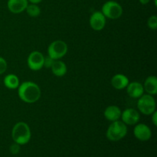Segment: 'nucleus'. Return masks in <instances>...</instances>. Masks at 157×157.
I'll use <instances>...</instances> for the list:
<instances>
[{"mask_svg": "<svg viewBox=\"0 0 157 157\" xmlns=\"http://www.w3.org/2000/svg\"><path fill=\"white\" fill-rule=\"evenodd\" d=\"M18 94L22 101L33 104L40 99L41 93L38 84L32 81H25L18 86Z\"/></svg>", "mask_w": 157, "mask_h": 157, "instance_id": "f257e3e1", "label": "nucleus"}, {"mask_svg": "<svg viewBox=\"0 0 157 157\" xmlns=\"http://www.w3.org/2000/svg\"><path fill=\"white\" fill-rule=\"evenodd\" d=\"M12 136L15 143L20 146L25 145L30 141L32 136L30 127L26 123L18 122L12 128Z\"/></svg>", "mask_w": 157, "mask_h": 157, "instance_id": "f03ea898", "label": "nucleus"}, {"mask_svg": "<svg viewBox=\"0 0 157 157\" xmlns=\"http://www.w3.org/2000/svg\"><path fill=\"white\" fill-rule=\"evenodd\" d=\"M127 127L124 122L120 121H113L109 126L106 133L107 138L110 141L116 142L122 140L127 134Z\"/></svg>", "mask_w": 157, "mask_h": 157, "instance_id": "7ed1b4c3", "label": "nucleus"}, {"mask_svg": "<svg viewBox=\"0 0 157 157\" xmlns=\"http://www.w3.org/2000/svg\"><path fill=\"white\" fill-rule=\"evenodd\" d=\"M101 12L104 14L106 18L110 19H117L121 18L123 14V8L117 2L110 0L103 5Z\"/></svg>", "mask_w": 157, "mask_h": 157, "instance_id": "20e7f679", "label": "nucleus"}, {"mask_svg": "<svg viewBox=\"0 0 157 157\" xmlns=\"http://www.w3.org/2000/svg\"><path fill=\"white\" fill-rule=\"evenodd\" d=\"M137 108L144 115H151L154 111H156V101L153 95L143 94L140 98H138Z\"/></svg>", "mask_w": 157, "mask_h": 157, "instance_id": "39448f33", "label": "nucleus"}, {"mask_svg": "<svg viewBox=\"0 0 157 157\" xmlns=\"http://www.w3.org/2000/svg\"><path fill=\"white\" fill-rule=\"evenodd\" d=\"M67 52V45L61 40H56L51 43L48 48V56L54 60H58L63 58Z\"/></svg>", "mask_w": 157, "mask_h": 157, "instance_id": "423d86ee", "label": "nucleus"}, {"mask_svg": "<svg viewBox=\"0 0 157 157\" xmlns=\"http://www.w3.org/2000/svg\"><path fill=\"white\" fill-rule=\"evenodd\" d=\"M44 56L38 51L31 52L27 59L28 66L32 71H39L43 67Z\"/></svg>", "mask_w": 157, "mask_h": 157, "instance_id": "0eeeda50", "label": "nucleus"}, {"mask_svg": "<svg viewBox=\"0 0 157 157\" xmlns=\"http://www.w3.org/2000/svg\"><path fill=\"white\" fill-rule=\"evenodd\" d=\"M89 22L93 30L101 31L105 27L106 17L101 11H96L90 15Z\"/></svg>", "mask_w": 157, "mask_h": 157, "instance_id": "6e6552de", "label": "nucleus"}, {"mask_svg": "<svg viewBox=\"0 0 157 157\" xmlns=\"http://www.w3.org/2000/svg\"><path fill=\"white\" fill-rule=\"evenodd\" d=\"M121 120L126 125H134L140 121V113L136 109L127 108L121 113Z\"/></svg>", "mask_w": 157, "mask_h": 157, "instance_id": "1a4fd4ad", "label": "nucleus"}, {"mask_svg": "<svg viewBox=\"0 0 157 157\" xmlns=\"http://www.w3.org/2000/svg\"><path fill=\"white\" fill-rule=\"evenodd\" d=\"M135 137L140 141H148L152 136V131L150 127L144 124H138L133 129Z\"/></svg>", "mask_w": 157, "mask_h": 157, "instance_id": "9d476101", "label": "nucleus"}, {"mask_svg": "<svg viewBox=\"0 0 157 157\" xmlns=\"http://www.w3.org/2000/svg\"><path fill=\"white\" fill-rule=\"evenodd\" d=\"M28 5V0H8L7 2L8 9L14 14H19L25 11Z\"/></svg>", "mask_w": 157, "mask_h": 157, "instance_id": "9b49d317", "label": "nucleus"}, {"mask_svg": "<svg viewBox=\"0 0 157 157\" xmlns=\"http://www.w3.org/2000/svg\"><path fill=\"white\" fill-rule=\"evenodd\" d=\"M126 88H127V92L129 96L135 99H138L144 94V86L141 83L137 82V81L129 83Z\"/></svg>", "mask_w": 157, "mask_h": 157, "instance_id": "f8f14e48", "label": "nucleus"}, {"mask_svg": "<svg viewBox=\"0 0 157 157\" xmlns=\"http://www.w3.org/2000/svg\"><path fill=\"white\" fill-rule=\"evenodd\" d=\"M121 113L122 111L121 110L120 107H118L117 106L111 105L105 109L104 114L107 121L113 122V121H119L121 119Z\"/></svg>", "mask_w": 157, "mask_h": 157, "instance_id": "ddd939ff", "label": "nucleus"}, {"mask_svg": "<svg viewBox=\"0 0 157 157\" xmlns=\"http://www.w3.org/2000/svg\"><path fill=\"white\" fill-rule=\"evenodd\" d=\"M130 83L128 78L122 74L115 75L111 79V84L117 90H123L127 87Z\"/></svg>", "mask_w": 157, "mask_h": 157, "instance_id": "4468645a", "label": "nucleus"}, {"mask_svg": "<svg viewBox=\"0 0 157 157\" xmlns=\"http://www.w3.org/2000/svg\"><path fill=\"white\" fill-rule=\"evenodd\" d=\"M144 91L148 94L156 95L157 94V78L156 76H149L144 84Z\"/></svg>", "mask_w": 157, "mask_h": 157, "instance_id": "2eb2a0df", "label": "nucleus"}, {"mask_svg": "<svg viewBox=\"0 0 157 157\" xmlns=\"http://www.w3.org/2000/svg\"><path fill=\"white\" fill-rule=\"evenodd\" d=\"M51 69L52 73L57 77H62L67 73V66L65 63L60 60H55Z\"/></svg>", "mask_w": 157, "mask_h": 157, "instance_id": "dca6fc26", "label": "nucleus"}, {"mask_svg": "<svg viewBox=\"0 0 157 157\" xmlns=\"http://www.w3.org/2000/svg\"><path fill=\"white\" fill-rule=\"evenodd\" d=\"M4 85L9 89H16L19 86V79L18 77L13 74L7 75L3 80Z\"/></svg>", "mask_w": 157, "mask_h": 157, "instance_id": "f3484780", "label": "nucleus"}, {"mask_svg": "<svg viewBox=\"0 0 157 157\" xmlns=\"http://www.w3.org/2000/svg\"><path fill=\"white\" fill-rule=\"evenodd\" d=\"M25 11L29 16L35 17V18L38 17L41 14V9L39 6L37 4H33V3L28 5Z\"/></svg>", "mask_w": 157, "mask_h": 157, "instance_id": "a211bd4d", "label": "nucleus"}, {"mask_svg": "<svg viewBox=\"0 0 157 157\" xmlns=\"http://www.w3.org/2000/svg\"><path fill=\"white\" fill-rule=\"evenodd\" d=\"M147 25L152 30H156L157 28V17L156 15H151L148 18Z\"/></svg>", "mask_w": 157, "mask_h": 157, "instance_id": "6ab92c4d", "label": "nucleus"}, {"mask_svg": "<svg viewBox=\"0 0 157 157\" xmlns=\"http://www.w3.org/2000/svg\"><path fill=\"white\" fill-rule=\"evenodd\" d=\"M10 150V153L13 155H17L19 153L20 150H21V147H20L19 144H16V143H14L13 144H12L9 148Z\"/></svg>", "mask_w": 157, "mask_h": 157, "instance_id": "aec40b11", "label": "nucleus"}, {"mask_svg": "<svg viewBox=\"0 0 157 157\" xmlns=\"http://www.w3.org/2000/svg\"><path fill=\"white\" fill-rule=\"evenodd\" d=\"M8 67V64L5 58L0 57V75H2L6 71Z\"/></svg>", "mask_w": 157, "mask_h": 157, "instance_id": "412c9836", "label": "nucleus"}, {"mask_svg": "<svg viewBox=\"0 0 157 157\" xmlns=\"http://www.w3.org/2000/svg\"><path fill=\"white\" fill-rule=\"evenodd\" d=\"M55 60L53 58H51L50 56L44 57V64H43V67H46V68H51V67L53 64Z\"/></svg>", "mask_w": 157, "mask_h": 157, "instance_id": "4be33fe9", "label": "nucleus"}, {"mask_svg": "<svg viewBox=\"0 0 157 157\" xmlns=\"http://www.w3.org/2000/svg\"><path fill=\"white\" fill-rule=\"evenodd\" d=\"M152 121L154 126H157V112L154 111L152 113Z\"/></svg>", "mask_w": 157, "mask_h": 157, "instance_id": "5701e85b", "label": "nucleus"}, {"mask_svg": "<svg viewBox=\"0 0 157 157\" xmlns=\"http://www.w3.org/2000/svg\"><path fill=\"white\" fill-rule=\"evenodd\" d=\"M29 2H30L31 3H33V4H38L41 2H42V0H28Z\"/></svg>", "mask_w": 157, "mask_h": 157, "instance_id": "b1692460", "label": "nucleus"}, {"mask_svg": "<svg viewBox=\"0 0 157 157\" xmlns=\"http://www.w3.org/2000/svg\"><path fill=\"white\" fill-rule=\"evenodd\" d=\"M139 1L142 5H147L150 2V0H139Z\"/></svg>", "mask_w": 157, "mask_h": 157, "instance_id": "393cba45", "label": "nucleus"}, {"mask_svg": "<svg viewBox=\"0 0 157 157\" xmlns=\"http://www.w3.org/2000/svg\"><path fill=\"white\" fill-rule=\"evenodd\" d=\"M154 4H155V6H157V2H156V0H154Z\"/></svg>", "mask_w": 157, "mask_h": 157, "instance_id": "a878e982", "label": "nucleus"}]
</instances>
